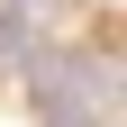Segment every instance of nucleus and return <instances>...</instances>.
Returning <instances> with one entry per match:
<instances>
[{"label": "nucleus", "instance_id": "1", "mask_svg": "<svg viewBox=\"0 0 127 127\" xmlns=\"http://www.w3.org/2000/svg\"><path fill=\"white\" fill-rule=\"evenodd\" d=\"M18 55H27V9L0 0V64H18Z\"/></svg>", "mask_w": 127, "mask_h": 127}]
</instances>
